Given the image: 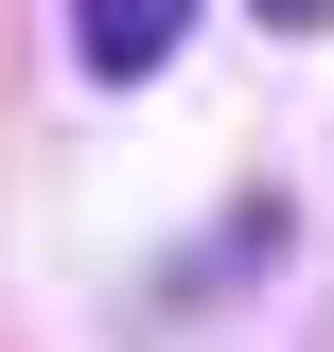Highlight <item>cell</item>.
<instances>
[{"instance_id": "1", "label": "cell", "mask_w": 334, "mask_h": 352, "mask_svg": "<svg viewBox=\"0 0 334 352\" xmlns=\"http://www.w3.org/2000/svg\"><path fill=\"white\" fill-rule=\"evenodd\" d=\"M176 36H194V0H71V71L88 88H159Z\"/></svg>"}, {"instance_id": "2", "label": "cell", "mask_w": 334, "mask_h": 352, "mask_svg": "<svg viewBox=\"0 0 334 352\" xmlns=\"http://www.w3.org/2000/svg\"><path fill=\"white\" fill-rule=\"evenodd\" d=\"M247 18H264V36H334V0H247Z\"/></svg>"}]
</instances>
